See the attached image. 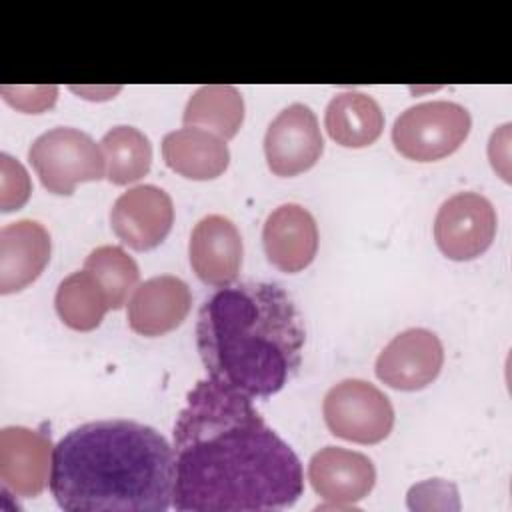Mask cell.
<instances>
[{
    "mask_svg": "<svg viewBox=\"0 0 512 512\" xmlns=\"http://www.w3.org/2000/svg\"><path fill=\"white\" fill-rule=\"evenodd\" d=\"M172 448V506L180 512L282 510L302 496L304 474L294 450L250 396L210 378L190 390Z\"/></svg>",
    "mask_w": 512,
    "mask_h": 512,
    "instance_id": "obj_1",
    "label": "cell"
},
{
    "mask_svg": "<svg viewBox=\"0 0 512 512\" xmlns=\"http://www.w3.org/2000/svg\"><path fill=\"white\" fill-rule=\"evenodd\" d=\"M174 480V448L134 420L80 424L52 454L50 490L66 512H166Z\"/></svg>",
    "mask_w": 512,
    "mask_h": 512,
    "instance_id": "obj_2",
    "label": "cell"
},
{
    "mask_svg": "<svg viewBox=\"0 0 512 512\" xmlns=\"http://www.w3.org/2000/svg\"><path fill=\"white\" fill-rule=\"evenodd\" d=\"M304 342V320L276 282L218 288L198 312L196 344L208 378L250 398H268L288 384Z\"/></svg>",
    "mask_w": 512,
    "mask_h": 512,
    "instance_id": "obj_3",
    "label": "cell"
},
{
    "mask_svg": "<svg viewBox=\"0 0 512 512\" xmlns=\"http://www.w3.org/2000/svg\"><path fill=\"white\" fill-rule=\"evenodd\" d=\"M28 160L42 186L58 196L72 194L76 184L106 176L100 144L90 134L70 126H56L40 134L28 148Z\"/></svg>",
    "mask_w": 512,
    "mask_h": 512,
    "instance_id": "obj_4",
    "label": "cell"
},
{
    "mask_svg": "<svg viewBox=\"0 0 512 512\" xmlns=\"http://www.w3.org/2000/svg\"><path fill=\"white\" fill-rule=\"evenodd\" d=\"M472 128L470 112L456 102L432 100L406 108L392 126L394 148L416 162H432L456 152Z\"/></svg>",
    "mask_w": 512,
    "mask_h": 512,
    "instance_id": "obj_5",
    "label": "cell"
},
{
    "mask_svg": "<svg viewBox=\"0 0 512 512\" xmlns=\"http://www.w3.org/2000/svg\"><path fill=\"white\" fill-rule=\"evenodd\" d=\"M322 414L334 436L356 444H378L388 438L394 426L390 398L360 378L334 384L324 396Z\"/></svg>",
    "mask_w": 512,
    "mask_h": 512,
    "instance_id": "obj_6",
    "label": "cell"
},
{
    "mask_svg": "<svg viewBox=\"0 0 512 512\" xmlns=\"http://www.w3.org/2000/svg\"><path fill=\"white\" fill-rule=\"evenodd\" d=\"M496 236L492 202L478 192H458L442 202L434 218V240L440 252L456 262L482 256Z\"/></svg>",
    "mask_w": 512,
    "mask_h": 512,
    "instance_id": "obj_7",
    "label": "cell"
},
{
    "mask_svg": "<svg viewBox=\"0 0 512 512\" xmlns=\"http://www.w3.org/2000/svg\"><path fill=\"white\" fill-rule=\"evenodd\" d=\"M324 140L316 114L306 104H290L270 122L264 136L266 164L276 176H298L322 156Z\"/></svg>",
    "mask_w": 512,
    "mask_h": 512,
    "instance_id": "obj_8",
    "label": "cell"
},
{
    "mask_svg": "<svg viewBox=\"0 0 512 512\" xmlns=\"http://www.w3.org/2000/svg\"><path fill=\"white\" fill-rule=\"evenodd\" d=\"M444 364L440 338L426 328L396 334L376 358V376L394 390L414 392L432 384Z\"/></svg>",
    "mask_w": 512,
    "mask_h": 512,
    "instance_id": "obj_9",
    "label": "cell"
},
{
    "mask_svg": "<svg viewBox=\"0 0 512 512\" xmlns=\"http://www.w3.org/2000/svg\"><path fill=\"white\" fill-rule=\"evenodd\" d=\"M174 224V204L166 190L140 184L120 194L110 210L112 232L128 248L146 252L164 242Z\"/></svg>",
    "mask_w": 512,
    "mask_h": 512,
    "instance_id": "obj_10",
    "label": "cell"
},
{
    "mask_svg": "<svg viewBox=\"0 0 512 512\" xmlns=\"http://www.w3.org/2000/svg\"><path fill=\"white\" fill-rule=\"evenodd\" d=\"M54 446L46 432L26 426L0 430V480L22 498H34L50 484Z\"/></svg>",
    "mask_w": 512,
    "mask_h": 512,
    "instance_id": "obj_11",
    "label": "cell"
},
{
    "mask_svg": "<svg viewBox=\"0 0 512 512\" xmlns=\"http://www.w3.org/2000/svg\"><path fill=\"white\" fill-rule=\"evenodd\" d=\"M308 480L330 508H352L372 492L376 468L362 452L324 446L308 462Z\"/></svg>",
    "mask_w": 512,
    "mask_h": 512,
    "instance_id": "obj_12",
    "label": "cell"
},
{
    "mask_svg": "<svg viewBox=\"0 0 512 512\" xmlns=\"http://www.w3.org/2000/svg\"><path fill=\"white\" fill-rule=\"evenodd\" d=\"M242 254V236L230 218L208 214L192 228L190 266L204 284L214 288L234 284L242 268Z\"/></svg>",
    "mask_w": 512,
    "mask_h": 512,
    "instance_id": "obj_13",
    "label": "cell"
},
{
    "mask_svg": "<svg viewBox=\"0 0 512 512\" xmlns=\"http://www.w3.org/2000/svg\"><path fill=\"white\" fill-rule=\"evenodd\" d=\"M190 306L192 294L182 278L152 276L138 284L128 300V326L140 336H164L186 320Z\"/></svg>",
    "mask_w": 512,
    "mask_h": 512,
    "instance_id": "obj_14",
    "label": "cell"
},
{
    "mask_svg": "<svg viewBox=\"0 0 512 512\" xmlns=\"http://www.w3.org/2000/svg\"><path fill=\"white\" fill-rule=\"evenodd\" d=\"M262 244L274 268L296 274L310 266L316 256V220L300 204H282L268 214L262 228Z\"/></svg>",
    "mask_w": 512,
    "mask_h": 512,
    "instance_id": "obj_15",
    "label": "cell"
},
{
    "mask_svg": "<svg viewBox=\"0 0 512 512\" xmlns=\"http://www.w3.org/2000/svg\"><path fill=\"white\" fill-rule=\"evenodd\" d=\"M52 252L48 230L36 220L10 222L0 230V292L30 286L46 268Z\"/></svg>",
    "mask_w": 512,
    "mask_h": 512,
    "instance_id": "obj_16",
    "label": "cell"
},
{
    "mask_svg": "<svg viewBox=\"0 0 512 512\" xmlns=\"http://www.w3.org/2000/svg\"><path fill=\"white\" fill-rule=\"evenodd\" d=\"M162 158L170 170L188 180H214L228 168L230 150L218 134L184 126L162 138Z\"/></svg>",
    "mask_w": 512,
    "mask_h": 512,
    "instance_id": "obj_17",
    "label": "cell"
},
{
    "mask_svg": "<svg viewBox=\"0 0 512 512\" xmlns=\"http://www.w3.org/2000/svg\"><path fill=\"white\" fill-rule=\"evenodd\" d=\"M324 126L336 144L344 148H364L380 138L384 112L372 96L348 90L328 102Z\"/></svg>",
    "mask_w": 512,
    "mask_h": 512,
    "instance_id": "obj_18",
    "label": "cell"
},
{
    "mask_svg": "<svg viewBox=\"0 0 512 512\" xmlns=\"http://www.w3.org/2000/svg\"><path fill=\"white\" fill-rule=\"evenodd\" d=\"M184 126H198L230 140L244 122V98L230 84L200 86L186 102L182 114Z\"/></svg>",
    "mask_w": 512,
    "mask_h": 512,
    "instance_id": "obj_19",
    "label": "cell"
},
{
    "mask_svg": "<svg viewBox=\"0 0 512 512\" xmlns=\"http://www.w3.org/2000/svg\"><path fill=\"white\" fill-rule=\"evenodd\" d=\"M54 306L60 320L78 332H90L98 328L110 310L106 292L84 268L72 272L58 284Z\"/></svg>",
    "mask_w": 512,
    "mask_h": 512,
    "instance_id": "obj_20",
    "label": "cell"
},
{
    "mask_svg": "<svg viewBox=\"0 0 512 512\" xmlns=\"http://www.w3.org/2000/svg\"><path fill=\"white\" fill-rule=\"evenodd\" d=\"M100 148L106 160V178L116 186L136 182L150 172L152 144L134 126L110 128L102 136Z\"/></svg>",
    "mask_w": 512,
    "mask_h": 512,
    "instance_id": "obj_21",
    "label": "cell"
},
{
    "mask_svg": "<svg viewBox=\"0 0 512 512\" xmlns=\"http://www.w3.org/2000/svg\"><path fill=\"white\" fill-rule=\"evenodd\" d=\"M84 270H88L106 292L110 310H120L126 304L140 278L136 260L120 246L94 248L84 260Z\"/></svg>",
    "mask_w": 512,
    "mask_h": 512,
    "instance_id": "obj_22",
    "label": "cell"
},
{
    "mask_svg": "<svg viewBox=\"0 0 512 512\" xmlns=\"http://www.w3.org/2000/svg\"><path fill=\"white\" fill-rule=\"evenodd\" d=\"M32 192L26 168L10 154H0V210L12 212L22 208Z\"/></svg>",
    "mask_w": 512,
    "mask_h": 512,
    "instance_id": "obj_23",
    "label": "cell"
},
{
    "mask_svg": "<svg viewBox=\"0 0 512 512\" xmlns=\"http://www.w3.org/2000/svg\"><path fill=\"white\" fill-rule=\"evenodd\" d=\"M0 92L8 104L28 114L52 108L58 96L56 86H2Z\"/></svg>",
    "mask_w": 512,
    "mask_h": 512,
    "instance_id": "obj_24",
    "label": "cell"
},
{
    "mask_svg": "<svg viewBox=\"0 0 512 512\" xmlns=\"http://www.w3.org/2000/svg\"><path fill=\"white\" fill-rule=\"evenodd\" d=\"M508 134H510V124H504L498 132L492 134L490 146H488L490 162H492L494 170H498L502 174L504 180H510V176H508V158H510V154H508V146H510L508 144L510 142Z\"/></svg>",
    "mask_w": 512,
    "mask_h": 512,
    "instance_id": "obj_25",
    "label": "cell"
}]
</instances>
